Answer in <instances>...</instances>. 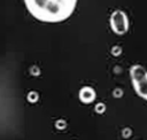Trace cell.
Segmentation results:
<instances>
[{
  "label": "cell",
  "mask_w": 147,
  "mask_h": 140,
  "mask_svg": "<svg viewBox=\"0 0 147 140\" xmlns=\"http://www.w3.org/2000/svg\"><path fill=\"white\" fill-rule=\"evenodd\" d=\"M24 2L37 20L56 23L67 20L72 14L77 0H24Z\"/></svg>",
  "instance_id": "1"
}]
</instances>
